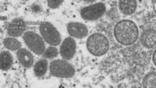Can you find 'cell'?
Listing matches in <instances>:
<instances>
[{
    "mask_svg": "<svg viewBox=\"0 0 156 88\" xmlns=\"http://www.w3.org/2000/svg\"><path fill=\"white\" fill-rule=\"evenodd\" d=\"M114 35L119 43L124 46H129L133 44L138 38V28L132 20H123L115 24Z\"/></svg>",
    "mask_w": 156,
    "mask_h": 88,
    "instance_id": "1",
    "label": "cell"
},
{
    "mask_svg": "<svg viewBox=\"0 0 156 88\" xmlns=\"http://www.w3.org/2000/svg\"><path fill=\"white\" fill-rule=\"evenodd\" d=\"M87 49L95 56H101L106 54L109 49V41L104 34L100 33L90 35L87 40Z\"/></svg>",
    "mask_w": 156,
    "mask_h": 88,
    "instance_id": "2",
    "label": "cell"
},
{
    "mask_svg": "<svg viewBox=\"0 0 156 88\" xmlns=\"http://www.w3.org/2000/svg\"><path fill=\"white\" fill-rule=\"evenodd\" d=\"M51 73L55 77L63 78H72L75 73V68L70 63L64 60H55L50 65Z\"/></svg>",
    "mask_w": 156,
    "mask_h": 88,
    "instance_id": "3",
    "label": "cell"
},
{
    "mask_svg": "<svg viewBox=\"0 0 156 88\" xmlns=\"http://www.w3.org/2000/svg\"><path fill=\"white\" fill-rule=\"evenodd\" d=\"M39 30L41 37L51 46H57L60 43L61 36L53 24L49 22H43L40 24Z\"/></svg>",
    "mask_w": 156,
    "mask_h": 88,
    "instance_id": "4",
    "label": "cell"
},
{
    "mask_svg": "<svg viewBox=\"0 0 156 88\" xmlns=\"http://www.w3.org/2000/svg\"><path fill=\"white\" fill-rule=\"evenodd\" d=\"M23 39L31 51L37 55H41L45 52V43L39 34L32 31H28L23 35Z\"/></svg>",
    "mask_w": 156,
    "mask_h": 88,
    "instance_id": "5",
    "label": "cell"
},
{
    "mask_svg": "<svg viewBox=\"0 0 156 88\" xmlns=\"http://www.w3.org/2000/svg\"><path fill=\"white\" fill-rule=\"evenodd\" d=\"M106 12V6L102 2H97L88 7H83L80 15L86 20H96L99 19Z\"/></svg>",
    "mask_w": 156,
    "mask_h": 88,
    "instance_id": "6",
    "label": "cell"
},
{
    "mask_svg": "<svg viewBox=\"0 0 156 88\" xmlns=\"http://www.w3.org/2000/svg\"><path fill=\"white\" fill-rule=\"evenodd\" d=\"M76 42L73 38H67L60 46V55L65 61H69L76 52Z\"/></svg>",
    "mask_w": 156,
    "mask_h": 88,
    "instance_id": "7",
    "label": "cell"
},
{
    "mask_svg": "<svg viewBox=\"0 0 156 88\" xmlns=\"http://www.w3.org/2000/svg\"><path fill=\"white\" fill-rule=\"evenodd\" d=\"M7 34L12 37H20L25 30V22L22 19L17 18L8 23L7 26Z\"/></svg>",
    "mask_w": 156,
    "mask_h": 88,
    "instance_id": "8",
    "label": "cell"
},
{
    "mask_svg": "<svg viewBox=\"0 0 156 88\" xmlns=\"http://www.w3.org/2000/svg\"><path fill=\"white\" fill-rule=\"evenodd\" d=\"M68 31L72 38H83L88 34L87 27L79 22L69 23L68 25Z\"/></svg>",
    "mask_w": 156,
    "mask_h": 88,
    "instance_id": "9",
    "label": "cell"
},
{
    "mask_svg": "<svg viewBox=\"0 0 156 88\" xmlns=\"http://www.w3.org/2000/svg\"><path fill=\"white\" fill-rule=\"evenodd\" d=\"M156 32L154 29H146L141 36V42L145 47L148 49L153 48L155 46Z\"/></svg>",
    "mask_w": 156,
    "mask_h": 88,
    "instance_id": "10",
    "label": "cell"
},
{
    "mask_svg": "<svg viewBox=\"0 0 156 88\" xmlns=\"http://www.w3.org/2000/svg\"><path fill=\"white\" fill-rule=\"evenodd\" d=\"M17 58L20 63L25 68H30L34 64V56L29 51L25 48H20L17 51Z\"/></svg>",
    "mask_w": 156,
    "mask_h": 88,
    "instance_id": "11",
    "label": "cell"
},
{
    "mask_svg": "<svg viewBox=\"0 0 156 88\" xmlns=\"http://www.w3.org/2000/svg\"><path fill=\"white\" fill-rule=\"evenodd\" d=\"M137 2L134 0H122L119 1V7L120 12L124 15H131L135 12Z\"/></svg>",
    "mask_w": 156,
    "mask_h": 88,
    "instance_id": "12",
    "label": "cell"
},
{
    "mask_svg": "<svg viewBox=\"0 0 156 88\" xmlns=\"http://www.w3.org/2000/svg\"><path fill=\"white\" fill-rule=\"evenodd\" d=\"M0 61H1V69L2 70H7L11 68L12 63H13V58L12 54L8 51H2L0 56Z\"/></svg>",
    "mask_w": 156,
    "mask_h": 88,
    "instance_id": "13",
    "label": "cell"
},
{
    "mask_svg": "<svg viewBox=\"0 0 156 88\" xmlns=\"http://www.w3.org/2000/svg\"><path fill=\"white\" fill-rule=\"evenodd\" d=\"M48 63L46 59H42L37 61L34 65V73L37 77H42L46 73Z\"/></svg>",
    "mask_w": 156,
    "mask_h": 88,
    "instance_id": "14",
    "label": "cell"
},
{
    "mask_svg": "<svg viewBox=\"0 0 156 88\" xmlns=\"http://www.w3.org/2000/svg\"><path fill=\"white\" fill-rule=\"evenodd\" d=\"M3 45L7 49L11 51H18L21 48V43L16 38H7L3 40Z\"/></svg>",
    "mask_w": 156,
    "mask_h": 88,
    "instance_id": "15",
    "label": "cell"
},
{
    "mask_svg": "<svg viewBox=\"0 0 156 88\" xmlns=\"http://www.w3.org/2000/svg\"><path fill=\"white\" fill-rule=\"evenodd\" d=\"M143 86L146 88L156 86V73L154 72L147 73L143 79Z\"/></svg>",
    "mask_w": 156,
    "mask_h": 88,
    "instance_id": "16",
    "label": "cell"
},
{
    "mask_svg": "<svg viewBox=\"0 0 156 88\" xmlns=\"http://www.w3.org/2000/svg\"><path fill=\"white\" fill-rule=\"evenodd\" d=\"M58 56V49L55 48V46H51L46 49V51L43 53V56L45 58L52 59Z\"/></svg>",
    "mask_w": 156,
    "mask_h": 88,
    "instance_id": "17",
    "label": "cell"
},
{
    "mask_svg": "<svg viewBox=\"0 0 156 88\" xmlns=\"http://www.w3.org/2000/svg\"><path fill=\"white\" fill-rule=\"evenodd\" d=\"M62 2H63L62 0H50V1H48V5L49 7H51V8H56V7H58Z\"/></svg>",
    "mask_w": 156,
    "mask_h": 88,
    "instance_id": "18",
    "label": "cell"
},
{
    "mask_svg": "<svg viewBox=\"0 0 156 88\" xmlns=\"http://www.w3.org/2000/svg\"><path fill=\"white\" fill-rule=\"evenodd\" d=\"M155 55H156V52H155V51H154V54H153V56H152V57H153V62H154V64H156V61H155Z\"/></svg>",
    "mask_w": 156,
    "mask_h": 88,
    "instance_id": "19",
    "label": "cell"
}]
</instances>
